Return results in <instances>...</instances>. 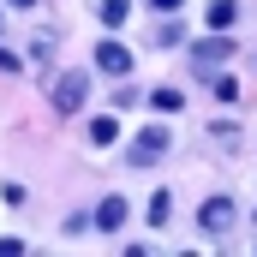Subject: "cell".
<instances>
[{
	"instance_id": "8992f818",
	"label": "cell",
	"mask_w": 257,
	"mask_h": 257,
	"mask_svg": "<svg viewBox=\"0 0 257 257\" xmlns=\"http://www.w3.org/2000/svg\"><path fill=\"white\" fill-rule=\"evenodd\" d=\"M96 227H102V233H120V227H126V197H120V192L96 203Z\"/></svg>"
},
{
	"instance_id": "52a82bcc",
	"label": "cell",
	"mask_w": 257,
	"mask_h": 257,
	"mask_svg": "<svg viewBox=\"0 0 257 257\" xmlns=\"http://www.w3.org/2000/svg\"><path fill=\"white\" fill-rule=\"evenodd\" d=\"M239 18V0H209V30H227Z\"/></svg>"
},
{
	"instance_id": "9a60e30c",
	"label": "cell",
	"mask_w": 257,
	"mask_h": 257,
	"mask_svg": "<svg viewBox=\"0 0 257 257\" xmlns=\"http://www.w3.org/2000/svg\"><path fill=\"white\" fill-rule=\"evenodd\" d=\"M150 6H156V12H180V0H150Z\"/></svg>"
},
{
	"instance_id": "8fae6325",
	"label": "cell",
	"mask_w": 257,
	"mask_h": 257,
	"mask_svg": "<svg viewBox=\"0 0 257 257\" xmlns=\"http://www.w3.org/2000/svg\"><path fill=\"white\" fill-rule=\"evenodd\" d=\"M168 215H174V197L156 192V197H150V221H156V227H168Z\"/></svg>"
},
{
	"instance_id": "4fadbf2b",
	"label": "cell",
	"mask_w": 257,
	"mask_h": 257,
	"mask_svg": "<svg viewBox=\"0 0 257 257\" xmlns=\"http://www.w3.org/2000/svg\"><path fill=\"white\" fill-rule=\"evenodd\" d=\"M209 84H215V96H221V102H239V84H233V78H209Z\"/></svg>"
},
{
	"instance_id": "9c48e42d",
	"label": "cell",
	"mask_w": 257,
	"mask_h": 257,
	"mask_svg": "<svg viewBox=\"0 0 257 257\" xmlns=\"http://www.w3.org/2000/svg\"><path fill=\"white\" fill-rule=\"evenodd\" d=\"M150 108H156V114H180L186 96H180V90H150Z\"/></svg>"
},
{
	"instance_id": "5b68a950",
	"label": "cell",
	"mask_w": 257,
	"mask_h": 257,
	"mask_svg": "<svg viewBox=\"0 0 257 257\" xmlns=\"http://www.w3.org/2000/svg\"><path fill=\"white\" fill-rule=\"evenodd\" d=\"M227 54H233V42H227V36H203V42H192V66H197V72L221 66Z\"/></svg>"
},
{
	"instance_id": "2e32d148",
	"label": "cell",
	"mask_w": 257,
	"mask_h": 257,
	"mask_svg": "<svg viewBox=\"0 0 257 257\" xmlns=\"http://www.w3.org/2000/svg\"><path fill=\"white\" fill-rule=\"evenodd\" d=\"M12 6H36V0H12Z\"/></svg>"
},
{
	"instance_id": "7c38bea8",
	"label": "cell",
	"mask_w": 257,
	"mask_h": 257,
	"mask_svg": "<svg viewBox=\"0 0 257 257\" xmlns=\"http://www.w3.org/2000/svg\"><path fill=\"white\" fill-rule=\"evenodd\" d=\"M102 24H126V0H102Z\"/></svg>"
},
{
	"instance_id": "30bf717a",
	"label": "cell",
	"mask_w": 257,
	"mask_h": 257,
	"mask_svg": "<svg viewBox=\"0 0 257 257\" xmlns=\"http://www.w3.org/2000/svg\"><path fill=\"white\" fill-rule=\"evenodd\" d=\"M180 36H186V30H180V24H174V18H168V24H162V30H150V42H156V48H180Z\"/></svg>"
},
{
	"instance_id": "7a4b0ae2",
	"label": "cell",
	"mask_w": 257,
	"mask_h": 257,
	"mask_svg": "<svg viewBox=\"0 0 257 257\" xmlns=\"http://www.w3.org/2000/svg\"><path fill=\"white\" fill-rule=\"evenodd\" d=\"M48 96H54V108H60V114H78V108H84V96H90V78H84V72H60Z\"/></svg>"
},
{
	"instance_id": "5bb4252c",
	"label": "cell",
	"mask_w": 257,
	"mask_h": 257,
	"mask_svg": "<svg viewBox=\"0 0 257 257\" xmlns=\"http://www.w3.org/2000/svg\"><path fill=\"white\" fill-rule=\"evenodd\" d=\"M0 72H24V60H18L12 48H0Z\"/></svg>"
},
{
	"instance_id": "277c9868",
	"label": "cell",
	"mask_w": 257,
	"mask_h": 257,
	"mask_svg": "<svg viewBox=\"0 0 257 257\" xmlns=\"http://www.w3.org/2000/svg\"><path fill=\"white\" fill-rule=\"evenodd\" d=\"M96 72H108V78H132V48H120V42H96Z\"/></svg>"
},
{
	"instance_id": "ba28073f",
	"label": "cell",
	"mask_w": 257,
	"mask_h": 257,
	"mask_svg": "<svg viewBox=\"0 0 257 257\" xmlns=\"http://www.w3.org/2000/svg\"><path fill=\"white\" fill-rule=\"evenodd\" d=\"M114 138H120V120H114V114L90 120V144H96V150H102V144H114Z\"/></svg>"
},
{
	"instance_id": "6da1fadb",
	"label": "cell",
	"mask_w": 257,
	"mask_h": 257,
	"mask_svg": "<svg viewBox=\"0 0 257 257\" xmlns=\"http://www.w3.org/2000/svg\"><path fill=\"white\" fill-rule=\"evenodd\" d=\"M168 150H174V132H168V126H144L138 138H132L126 162H132V168H156V162H162Z\"/></svg>"
},
{
	"instance_id": "3957f363",
	"label": "cell",
	"mask_w": 257,
	"mask_h": 257,
	"mask_svg": "<svg viewBox=\"0 0 257 257\" xmlns=\"http://www.w3.org/2000/svg\"><path fill=\"white\" fill-rule=\"evenodd\" d=\"M233 215H239V209H233V197H203V203H197V227H203L209 239H215V233H227V227H233Z\"/></svg>"
}]
</instances>
